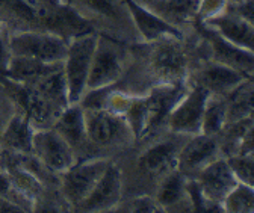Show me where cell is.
Segmentation results:
<instances>
[{
    "label": "cell",
    "instance_id": "obj_1",
    "mask_svg": "<svg viewBox=\"0 0 254 213\" xmlns=\"http://www.w3.org/2000/svg\"><path fill=\"white\" fill-rule=\"evenodd\" d=\"M200 57H206V52L195 26L183 35L139 41L130 46L129 62L115 86L130 96H144L159 85L186 83Z\"/></svg>",
    "mask_w": 254,
    "mask_h": 213
},
{
    "label": "cell",
    "instance_id": "obj_2",
    "mask_svg": "<svg viewBox=\"0 0 254 213\" xmlns=\"http://www.w3.org/2000/svg\"><path fill=\"white\" fill-rule=\"evenodd\" d=\"M186 138L185 135L164 130L135 141L129 150L115 158L114 160L123 180L124 197L153 195L162 178L177 169V156Z\"/></svg>",
    "mask_w": 254,
    "mask_h": 213
},
{
    "label": "cell",
    "instance_id": "obj_3",
    "mask_svg": "<svg viewBox=\"0 0 254 213\" xmlns=\"http://www.w3.org/2000/svg\"><path fill=\"white\" fill-rule=\"evenodd\" d=\"M15 105L35 129L52 127L61 112L70 105L62 64L46 76L27 83H18L0 74Z\"/></svg>",
    "mask_w": 254,
    "mask_h": 213
},
{
    "label": "cell",
    "instance_id": "obj_4",
    "mask_svg": "<svg viewBox=\"0 0 254 213\" xmlns=\"http://www.w3.org/2000/svg\"><path fill=\"white\" fill-rule=\"evenodd\" d=\"M95 35L132 46L141 41L126 0H68Z\"/></svg>",
    "mask_w": 254,
    "mask_h": 213
},
{
    "label": "cell",
    "instance_id": "obj_5",
    "mask_svg": "<svg viewBox=\"0 0 254 213\" xmlns=\"http://www.w3.org/2000/svg\"><path fill=\"white\" fill-rule=\"evenodd\" d=\"M85 129L95 158L115 159L129 150L136 138L127 119L108 109H85Z\"/></svg>",
    "mask_w": 254,
    "mask_h": 213
},
{
    "label": "cell",
    "instance_id": "obj_6",
    "mask_svg": "<svg viewBox=\"0 0 254 213\" xmlns=\"http://www.w3.org/2000/svg\"><path fill=\"white\" fill-rule=\"evenodd\" d=\"M129 54L130 46L111 40L108 37L97 35L86 89L115 85L127 67Z\"/></svg>",
    "mask_w": 254,
    "mask_h": 213
},
{
    "label": "cell",
    "instance_id": "obj_7",
    "mask_svg": "<svg viewBox=\"0 0 254 213\" xmlns=\"http://www.w3.org/2000/svg\"><path fill=\"white\" fill-rule=\"evenodd\" d=\"M111 160L112 159L105 158L76 160L70 168L59 174V192L70 212H74V209L88 197Z\"/></svg>",
    "mask_w": 254,
    "mask_h": 213
},
{
    "label": "cell",
    "instance_id": "obj_8",
    "mask_svg": "<svg viewBox=\"0 0 254 213\" xmlns=\"http://www.w3.org/2000/svg\"><path fill=\"white\" fill-rule=\"evenodd\" d=\"M95 41V34L79 35L68 41L67 53L62 60V73L67 83L70 103H79L86 91Z\"/></svg>",
    "mask_w": 254,
    "mask_h": 213
},
{
    "label": "cell",
    "instance_id": "obj_9",
    "mask_svg": "<svg viewBox=\"0 0 254 213\" xmlns=\"http://www.w3.org/2000/svg\"><path fill=\"white\" fill-rule=\"evenodd\" d=\"M248 77L253 76H247L227 65L215 62L209 57H200L190 67L186 83L188 86H198L204 89L209 96L226 97Z\"/></svg>",
    "mask_w": 254,
    "mask_h": 213
},
{
    "label": "cell",
    "instance_id": "obj_10",
    "mask_svg": "<svg viewBox=\"0 0 254 213\" xmlns=\"http://www.w3.org/2000/svg\"><path fill=\"white\" fill-rule=\"evenodd\" d=\"M194 26L203 41L206 57L247 76H254V50H247L230 43L224 37H221L216 30L200 21H195Z\"/></svg>",
    "mask_w": 254,
    "mask_h": 213
},
{
    "label": "cell",
    "instance_id": "obj_11",
    "mask_svg": "<svg viewBox=\"0 0 254 213\" xmlns=\"http://www.w3.org/2000/svg\"><path fill=\"white\" fill-rule=\"evenodd\" d=\"M68 43L61 37L41 32V30H26L11 34L9 49L12 56H26L49 64H59L65 57Z\"/></svg>",
    "mask_w": 254,
    "mask_h": 213
},
{
    "label": "cell",
    "instance_id": "obj_12",
    "mask_svg": "<svg viewBox=\"0 0 254 213\" xmlns=\"http://www.w3.org/2000/svg\"><path fill=\"white\" fill-rule=\"evenodd\" d=\"M188 83H170L151 88L144 94L145 102V129L139 139L161 133L167 129V119L188 91ZM138 141V139H136Z\"/></svg>",
    "mask_w": 254,
    "mask_h": 213
},
{
    "label": "cell",
    "instance_id": "obj_13",
    "mask_svg": "<svg viewBox=\"0 0 254 213\" xmlns=\"http://www.w3.org/2000/svg\"><path fill=\"white\" fill-rule=\"evenodd\" d=\"M209 94L198 86H189L167 119V129L173 133L192 136L201 132V118Z\"/></svg>",
    "mask_w": 254,
    "mask_h": 213
},
{
    "label": "cell",
    "instance_id": "obj_14",
    "mask_svg": "<svg viewBox=\"0 0 254 213\" xmlns=\"http://www.w3.org/2000/svg\"><path fill=\"white\" fill-rule=\"evenodd\" d=\"M221 156L216 136L197 133L188 136L177 156V171L186 178H194L204 166Z\"/></svg>",
    "mask_w": 254,
    "mask_h": 213
},
{
    "label": "cell",
    "instance_id": "obj_15",
    "mask_svg": "<svg viewBox=\"0 0 254 213\" xmlns=\"http://www.w3.org/2000/svg\"><path fill=\"white\" fill-rule=\"evenodd\" d=\"M123 194V180L120 169L112 159L97 185L92 188L88 197L74 209V212L82 213H100V212H115L121 203Z\"/></svg>",
    "mask_w": 254,
    "mask_h": 213
},
{
    "label": "cell",
    "instance_id": "obj_16",
    "mask_svg": "<svg viewBox=\"0 0 254 213\" xmlns=\"http://www.w3.org/2000/svg\"><path fill=\"white\" fill-rule=\"evenodd\" d=\"M32 155L56 174H61L76 162L73 150L53 127L35 129Z\"/></svg>",
    "mask_w": 254,
    "mask_h": 213
},
{
    "label": "cell",
    "instance_id": "obj_17",
    "mask_svg": "<svg viewBox=\"0 0 254 213\" xmlns=\"http://www.w3.org/2000/svg\"><path fill=\"white\" fill-rule=\"evenodd\" d=\"M194 180L200 185V189L210 206V212H222V200L238 185L226 158H218L210 162L194 177Z\"/></svg>",
    "mask_w": 254,
    "mask_h": 213
},
{
    "label": "cell",
    "instance_id": "obj_18",
    "mask_svg": "<svg viewBox=\"0 0 254 213\" xmlns=\"http://www.w3.org/2000/svg\"><path fill=\"white\" fill-rule=\"evenodd\" d=\"M52 127L70 145L76 160L95 159L86 136L83 107L79 103H70L61 112Z\"/></svg>",
    "mask_w": 254,
    "mask_h": 213
},
{
    "label": "cell",
    "instance_id": "obj_19",
    "mask_svg": "<svg viewBox=\"0 0 254 213\" xmlns=\"http://www.w3.org/2000/svg\"><path fill=\"white\" fill-rule=\"evenodd\" d=\"M203 24L216 30L221 37H224L230 43L247 50H254V21L236 14L230 5L224 12L204 21Z\"/></svg>",
    "mask_w": 254,
    "mask_h": 213
},
{
    "label": "cell",
    "instance_id": "obj_20",
    "mask_svg": "<svg viewBox=\"0 0 254 213\" xmlns=\"http://www.w3.org/2000/svg\"><path fill=\"white\" fill-rule=\"evenodd\" d=\"M253 130H254V116L226 123V126L216 135L221 156L227 158L232 155L254 153Z\"/></svg>",
    "mask_w": 254,
    "mask_h": 213
},
{
    "label": "cell",
    "instance_id": "obj_21",
    "mask_svg": "<svg viewBox=\"0 0 254 213\" xmlns=\"http://www.w3.org/2000/svg\"><path fill=\"white\" fill-rule=\"evenodd\" d=\"M153 197L161 207V212H194L192 203H190L186 191V177L182 175L177 169L171 171L162 178Z\"/></svg>",
    "mask_w": 254,
    "mask_h": 213
},
{
    "label": "cell",
    "instance_id": "obj_22",
    "mask_svg": "<svg viewBox=\"0 0 254 213\" xmlns=\"http://www.w3.org/2000/svg\"><path fill=\"white\" fill-rule=\"evenodd\" d=\"M35 127L20 112H14L9 121L0 132V151L9 155H29L32 153Z\"/></svg>",
    "mask_w": 254,
    "mask_h": 213
},
{
    "label": "cell",
    "instance_id": "obj_23",
    "mask_svg": "<svg viewBox=\"0 0 254 213\" xmlns=\"http://www.w3.org/2000/svg\"><path fill=\"white\" fill-rule=\"evenodd\" d=\"M126 3L129 6L141 41H153L168 35H183V32H180L177 27L171 26L168 21H165L151 8L135 3L133 0H126Z\"/></svg>",
    "mask_w": 254,
    "mask_h": 213
},
{
    "label": "cell",
    "instance_id": "obj_24",
    "mask_svg": "<svg viewBox=\"0 0 254 213\" xmlns=\"http://www.w3.org/2000/svg\"><path fill=\"white\" fill-rule=\"evenodd\" d=\"M200 3L201 0H159L151 9L185 34L194 27Z\"/></svg>",
    "mask_w": 254,
    "mask_h": 213
},
{
    "label": "cell",
    "instance_id": "obj_25",
    "mask_svg": "<svg viewBox=\"0 0 254 213\" xmlns=\"http://www.w3.org/2000/svg\"><path fill=\"white\" fill-rule=\"evenodd\" d=\"M0 23L8 29L9 34L40 30L27 0H0Z\"/></svg>",
    "mask_w": 254,
    "mask_h": 213
},
{
    "label": "cell",
    "instance_id": "obj_26",
    "mask_svg": "<svg viewBox=\"0 0 254 213\" xmlns=\"http://www.w3.org/2000/svg\"><path fill=\"white\" fill-rule=\"evenodd\" d=\"M61 64L62 62L49 64V62H43V60L26 57V56H12L8 68L2 74L12 82L27 83V82H34V80L46 76L47 73L58 68Z\"/></svg>",
    "mask_w": 254,
    "mask_h": 213
},
{
    "label": "cell",
    "instance_id": "obj_27",
    "mask_svg": "<svg viewBox=\"0 0 254 213\" xmlns=\"http://www.w3.org/2000/svg\"><path fill=\"white\" fill-rule=\"evenodd\" d=\"M253 94H254V76L238 85L226 99L227 123L253 116Z\"/></svg>",
    "mask_w": 254,
    "mask_h": 213
},
{
    "label": "cell",
    "instance_id": "obj_28",
    "mask_svg": "<svg viewBox=\"0 0 254 213\" xmlns=\"http://www.w3.org/2000/svg\"><path fill=\"white\" fill-rule=\"evenodd\" d=\"M227 123L226 115V99L219 96H209L203 118H201V132L203 135L216 136L221 129Z\"/></svg>",
    "mask_w": 254,
    "mask_h": 213
},
{
    "label": "cell",
    "instance_id": "obj_29",
    "mask_svg": "<svg viewBox=\"0 0 254 213\" xmlns=\"http://www.w3.org/2000/svg\"><path fill=\"white\" fill-rule=\"evenodd\" d=\"M222 212L253 213L254 212V186L238 183L222 200Z\"/></svg>",
    "mask_w": 254,
    "mask_h": 213
},
{
    "label": "cell",
    "instance_id": "obj_30",
    "mask_svg": "<svg viewBox=\"0 0 254 213\" xmlns=\"http://www.w3.org/2000/svg\"><path fill=\"white\" fill-rule=\"evenodd\" d=\"M227 165L238 180V183L253 185V166H254V153L250 155H232L226 158Z\"/></svg>",
    "mask_w": 254,
    "mask_h": 213
},
{
    "label": "cell",
    "instance_id": "obj_31",
    "mask_svg": "<svg viewBox=\"0 0 254 213\" xmlns=\"http://www.w3.org/2000/svg\"><path fill=\"white\" fill-rule=\"evenodd\" d=\"M115 212H161V207H159L153 195H133L124 197Z\"/></svg>",
    "mask_w": 254,
    "mask_h": 213
},
{
    "label": "cell",
    "instance_id": "obj_32",
    "mask_svg": "<svg viewBox=\"0 0 254 213\" xmlns=\"http://www.w3.org/2000/svg\"><path fill=\"white\" fill-rule=\"evenodd\" d=\"M229 6V0H201V3L197 11L195 21L204 23L221 12H224Z\"/></svg>",
    "mask_w": 254,
    "mask_h": 213
},
{
    "label": "cell",
    "instance_id": "obj_33",
    "mask_svg": "<svg viewBox=\"0 0 254 213\" xmlns=\"http://www.w3.org/2000/svg\"><path fill=\"white\" fill-rule=\"evenodd\" d=\"M15 112L14 100L9 94L6 85L3 83L2 77H0V132L3 130L5 124L9 121V118Z\"/></svg>",
    "mask_w": 254,
    "mask_h": 213
},
{
    "label": "cell",
    "instance_id": "obj_34",
    "mask_svg": "<svg viewBox=\"0 0 254 213\" xmlns=\"http://www.w3.org/2000/svg\"><path fill=\"white\" fill-rule=\"evenodd\" d=\"M9 37L11 34L8 29L0 23V74L5 73V70L9 65V60L12 57L11 49H9Z\"/></svg>",
    "mask_w": 254,
    "mask_h": 213
},
{
    "label": "cell",
    "instance_id": "obj_35",
    "mask_svg": "<svg viewBox=\"0 0 254 213\" xmlns=\"http://www.w3.org/2000/svg\"><path fill=\"white\" fill-rule=\"evenodd\" d=\"M0 212H21V209L5 197H0Z\"/></svg>",
    "mask_w": 254,
    "mask_h": 213
},
{
    "label": "cell",
    "instance_id": "obj_36",
    "mask_svg": "<svg viewBox=\"0 0 254 213\" xmlns=\"http://www.w3.org/2000/svg\"><path fill=\"white\" fill-rule=\"evenodd\" d=\"M135 3H139L142 6H147V8H151L154 3H156V0H133Z\"/></svg>",
    "mask_w": 254,
    "mask_h": 213
},
{
    "label": "cell",
    "instance_id": "obj_37",
    "mask_svg": "<svg viewBox=\"0 0 254 213\" xmlns=\"http://www.w3.org/2000/svg\"><path fill=\"white\" fill-rule=\"evenodd\" d=\"M241 2H245V0H229V3H241Z\"/></svg>",
    "mask_w": 254,
    "mask_h": 213
},
{
    "label": "cell",
    "instance_id": "obj_38",
    "mask_svg": "<svg viewBox=\"0 0 254 213\" xmlns=\"http://www.w3.org/2000/svg\"><path fill=\"white\" fill-rule=\"evenodd\" d=\"M61 2H68V0H61Z\"/></svg>",
    "mask_w": 254,
    "mask_h": 213
},
{
    "label": "cell",
    "instance_id": "obj_39",
    "mask_svg": "<svg viewBox=\"0 0 254 213\" xmlns=\"http://www.w3.org/2000/svg\"><path fill=\"white\" fill-rule=\"evenodd\" d=\"M0 168H2V165H0Z\"/></svg>",
    "mask_w": 254,
    "mask_h": 213
},
{
    "label": "cell",
    "instance_id": "obj_40",
    "mask_svg": "<svg viewBox=\"0 0 254 213\" xmlns=\"http://www.w3.org/2000/svg\"><path fill=\"white\" fill-rule=\"evenodd\" d=\"M156 2H159V0H156Z\"/></svg>",
    "mask_w": 254,
    "mask_h": 213
}]
</instances>
